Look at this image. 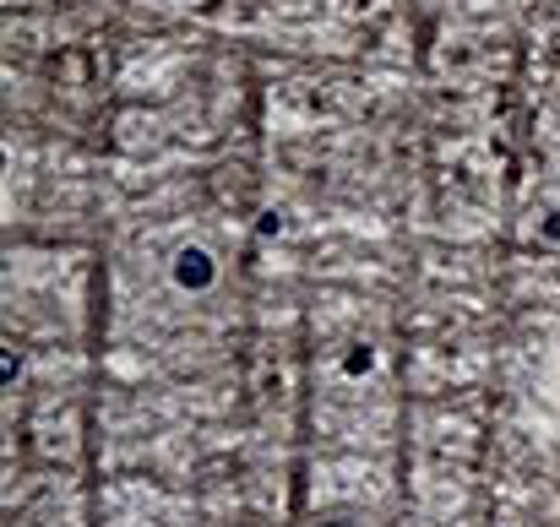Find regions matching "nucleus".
Returning a JSON list of instances; mask_svg holds the SVG:
<instances>
[{
  "mask_svg": "<svg viewBox=\"0 0 560 527\" xmlns=\"http://www.w3.org/2000/svg\"><path fill=\"white\" fill-rule=\"evenodd\" d=\"M212 278H218V267H212V256H207V250L186 245V250L175 256V283H180V289L201 294V289H212Z\"/></svg>",
  "mask_w": 560,
  "mask_h": 527,
  "instance_id": "1",
  "label": "nucleus"
},
{
  "mask_svg": "<svg viewBox=\"0 0 560 527\" xmlns=\"http://www.w3.org/2000/svg\"><path fill=\"white\" fill-rule=\"evenodd\" d=\"M371 364H375V353H371V349H354L349 359H343V370H349V375H365Z\"/></svg>",
  "mask_w": 560,
  "mask_h": 527,
  "instance_id": "2",
  "label": "nucleus"
},
{
  "mask_svg": "<svg viewBox=\"0 0 560 527\" xmlns=\"http://www.w3.org/2000/svg\"><path fill=\"white\" fill-rule=\"evenodd\" d=\"M283 229V212H261V223H256V234L267 239V234H278Z\"/></svg>",
  "mask_w": 560,
  "mask_h": 527,
  "instance_id": "3",
  "label": "nucleus"
},
{
  "mask_svg": "<svg viewBox=\"0 0 560 527\" xmlns=\"http://www.w3.org/2000/svg\"><path fill=\"white\" fill-rule=\"evenodd\" d=\"M327 527H349V523H327Z\"/></svg>",
  "mask_w": 560,
  "mask_h": 527,
  "instance_id": "4",
  "label": "nucleus"
}]
</instances>
